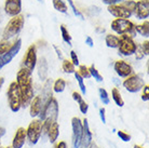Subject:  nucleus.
<instances>
[{
	"label": "nucleus",
	"instance_id": "nucleus-34",
	"mask_svg": "<svg viewBox=\"0 0 149 148\" xmlns=\"http://www.w3.org/2000/svg\"><path fill=\"white\" fill-rule=\"evenodd\" d=\"M68 3H69V6H70L71 10H72V12H74V14L76 15V16H78L80 20H84V16L82 15V13L78 10V8H76V6H74V1L72 0H67Z\"/></svg>",
	"mask_w": 149,
	"mask_h": 148
},
{
	"label": "nucleus",
	"instance_id": "nucleus-25",
	"mask_svg": "<svg viewBox=\"0 0 149 148\" xmlns=\"http://www.w3.org/2000/svg\"><path fill=\"white\" fill-rule=\"evenodd\" d=\"M65 88H66V81H65L64 79H62V78L56 79L55 82H54L52 85L53 91L56 93H62L64 90H65Z\"/></svg>",
	"mask_w": 149,
	"mask_h": 148
},
{
	"label": "nucleus",
	"instance_id": "nucleus-7",
	"mask_svg": "<svg viewBox=\"0 0 149 148\" xmlns=\"http://www.w3.org/2000/svg\"><path fill=\"white\" fill-rule=\"evenodd\" d=\"M41 137V120L34 119L26 129V138L31 145H36Z\"/></svg>",
	"mask_w": 149,
	"mask_h": 148
},
{
	"label": "nucleus",
	"instance_id": "nucleus-6",
	"mask_svg": "<svg viewBox=\"0 0 149 148\" xmlns=\"http://www.w3.org/2000/svg\"><path fill=\"white\" fill-rule=\"evenodd\" d=\"M137 49L136 42L133 40V38L127 35H121L119 37V45L118 50L119 53L123 56H131L133 55Z\"/></svg>",
	"mask_w": 149,
	"mask_h": 148
},
{
	"label": "nucleus",
	"instance_id": "nucleus-21",
	"mask_svg": "<svg viewBox=\"0 0 149 148\" xmlns=\"http://www.w3.org/2000/svg\"><path fill=\"white\" fill-rule=\"evenodd\" d=\"M58 135H60V126H58V123L55 121V122H53L52 124H51L50 130H49V132H48L49 141L51 142V143H55Z\"/></svg>",
	"mask_w": 149,
	"mask_h": 148
},
{
	"label": "nucleus",
	"instance_id": "nucleus-38",
	"mask_svg": "<svg viewBox=\"0 0 149 148\" xmlns=\"http://www.w3.org/2000/svg\"><path fill=\"white\" fill-rule=\"evenodd\" d=\"M141 48L143 50V53H144V55H148L149 54V41L148 39H146V41L143 42V45H141Z\"/></svg>",
	"mask_w": 149,
	"mask_h": 148
},
{
	"label": "nucleus",
	"instance_id": "nucleus-54",
	"mask_svg": "<svg viewBox=\"0 0 149 148\" xmlns=\"http://www.w3.org/2000/svg\"><path fill=\"white\" fill-rule=\"evenodd\" d=\"M40 1H42V0H40Z\"/></svg>",
	"mask_w": 149,
	"mask_h": 148
},
{
	"label": "nucleus",
	"instance_id": "nucleus-35",
	"mask_svg": "<svg viewBox=\"0 0 149 148\" xmlns=\"http://www.w3.org/2000/svg\"><path fill=\"white\" fill-rule=\"evenodd\" d=\"M142 100L144 101V102H148V100H149V85L148 84H146L143 87Z\"/></svg>",
	"mask_w": 149,
	"mask_h": 148
},
{
	"label": "nucleus",
	"instance_id": "nucleus-5",
	"mask_svg": "<svg viewBox=\"0 0 149 148\" xmlns=\"http://www.w3.org/2000/svg\"><path fill=\"white\" fill-rule=\"evenodd\" d=\"M7 96L10 109L13 112H17L22 108V106H21V95H19V87H17L16 81L10 83L9 89L7 91Z\"/></svg>",
	"mask_w": 149,
	"mask_h": 148
},
{
	"label": "nucleus",
	"instance_id": "nucleus-22",
	"mask_svg": "<svg viewBox=\"0 0 149 148\" xmlns=\"http://www.w3.org/2000/svg\"><path fill=\"white\" fill-rule=\"evenodd\" d=\"M135 31L142 35L143 37L148 38L149 36V22L148 20H145V22H143L141 25H135Z\"/></svg>",
	"mask_w": 149,
	"mask_h": 148
},
{
	"label": "nucleus",
	"instance_id": "nucleus-3",
	"mask_svg": "<svg viewBox=\"0 0 149 148\" xmlns=\"http://www.w3.org/2000/svg\"><path fill=\"white\" fill-rule=\"evenodd\" d=\"M111 29L118 35H127L130 37H135L136 31H135V25L131 22L130 20L125 19H116L110 24Z\"/></svg>",
	"mask_w": 149,
	"mask_h": 148
},
{
	"label": "nucleus",
	"instance_id": "nucleus-11",
	"mask_svg": "<svg viewBox=\"0 0 149 148\" xmlns=\"http://www.w3.org/2000/svg\"><path fill=\"white\" fill-rule=\"evenodd\" d=\"M71 126H72V145L74 148H79L83 133V124L80 118L74 117L71 119Z\"/></svg>",
	"mask_w": 149,
	"mask_h": 148
},
{
	"label": "nucleus",
	"instance_id": "nucleus-2",
	"mask_svg": "<svg viewBox=\"0 0 149 148\" xmlns=\"http://www.w3.org/2000/svg\"><path fill=\"white\" fill-rule=\"evenodd\" d=\"M25 24V17L24 15L19 14L16 16H13L7 26L4 27L3 31H2V40H10L11 38L15 37L16 35H19V31L23 29Z\"/></svg>",
	"mask_w": 149,
	"mask_h": 148
},
{
	"label": "nucleus",
	"instance_id": "nucleus-12",
	"mask_svg": "<svg viewBox=\"0 0 149 148\" xmlns=\"http://www.w3.org/2000/svg\"><path fill=\"white\" fill-rule=\"evenodd\" d=\"M108 12L111 15H113L117 19H125L129 20L131 17V15L133 14L132 12L127 9V7H124L123 4H111L108 6Z\"/></svg>",
	"mask_w": 149,
	"mask_h": 148
},
{
	"label": "nucleus",
	"instance_id": "nucleus-49",
	"mask_svg": "<svg viewBox=\"0 0 149 148\" xmlns=\"http://www.w3.org/2000/svg\"><path fill=\"white\" fill-rule=\"evenodd\" d=\"M3 83H4V79L2 77H0V90H1V87L3 85Z\"/></svg>",
	"mask_w": 149,
	"mask_h": 148
},
{
	"label": "nucleus",
	"instance_id": "nucleus-24",
	"mask_svg": "<svg viewBox=\"0 0 149 148\" xmlns=\"http://www.w3.org/2000/svg\"><path fill=\"white\" fill-rule=\"evenodd\" d=\"M111 96H112V100L115 101V103L117 104V106H119V107H123V105H124V101H123L122 96H121L120 91L117 89V88H113V89H112Z\"/></svg>",
	"mask_w": 149,
	"mask_h": 148
},
{
	"label": "nucleus",
	"instance_id": "nucleus-52",
	"mask_svg": "<svg viewBox=\"0 0 149 148\" xmlns=\"http://www.w3.org/2000/svg\"><path fill=\"white\" fill-rule=\"evenodd\" d=\"M0 21H1V15H0Z\"/></svg>",
	"mask_w": 149,
	"mask_h": 148
},
{
	"label": "nucleus",
	"instance_id": "nucleus-39",
	"mask_svg": "<svg viewBox=\"0 0 149 148\" xmlns=\"http://www.w3.org/2000/svg\"><path fill=\"white\" fill-rule=\"evenodd\" d=\"M70 57H71V63L74 64V66H78L79 65V59H78L77 53H76L74 51H71L70 52Z\"/></svg>",
	"mask_w": 149,
	"mask_h": 148
},
{
	"label": "nucleus",
	"instance_id": "nucleus-10",
	"mask_svg": "<svg viewBox=\"0 0 149 148\" xmlns=\"http://www.w3.org/2000/svg\"><path fill=\"white\" fill-rule=\"evenodd\" d=\"M37 48L35 45H31L28 47L26 53L24 55V59H23V63L22 66L24 68H26L28 71H33L34 68L36 67V64H37Z\"/></svg>",
	"mask_w": 149,
	"mask_h": 148
},
{
	"label": "nucleus",
	"instance_id": "nucleus-8",
	"mask_svg": "<svg viewBox=\"0 0 149 148\" xmlns=\"http://www.w3.org/2000/svg\"><path fill=\"white\" fill-rule=\"evenodd\" d=\"M123 87L125 88L127 91L131 93H136L138 91H141L144 87V80L139 75H131L129 77H127V79L123 81Z\"/></svg>",
	"mask_w": 149,
	"mask_h": 148
},
{
	"label": "nucleus",
	"instance_id": "nucleus-47",
	"mask_svg": "<svg viewBox=\"0 0 149 148\" xmlns=\"http://www.w3.org/2000/svg\"><path fill=\"white\" fill-rule=\"evenodd\" d=\"M4 134H6V130L2 126H0V137L2 136V135H4Z\"/></svg>",
	"mask_w": 149,
	"mask_h": 148
},
{
	"label": "nucleus",
	"instance_id": "nucleus-36",
	"mask_svg": "<svg viewBox=\"0 0 149 148\" xmlns=\"http://www.w3.org/2000/svg\"><path fill=\"white\" fill-rule=\"evenodd\" d=\"M117 134H118V136L120 137V140H122L123 142H130L131 141L130 134L125 133V132H123V131H118Z\"/></svg>",
	"mask_w": 149,
	"mask_h": 148
},
{
	"label": "nucleus",
	"instance_id": "nucleus-20",
	"mask_svg": "<svg viewBox=\"0 0 149 148\" xmlns=\"http://www.w3.org/2000/svg\"><path fill=\"white\" fill-rule=\"evenodd\" d=\"M52 84L53 81L52 79H47L43 84V88H42V93H41V98H42V102L43 104L47 103V101L52 97Z\"/></svg>",
	"mask_w": 149,
	"mask_h": 148
},
{
	"label": "nucleus",
	"instance_id": "nucleus-33",
	"mask_svg": "<svg viewBox=\"0 0 149 148\" xmlns=\"http://www.w3.org/2000/svg\"><path fill=\"white\" fill-rule=\"evenodd\" d=\"M98 92H100V97H101V101L103 102V104H105V105L109 104L110 100H109V96H108V93H107V91H106L105 89H103V88H101V89L98 90Z\"/></svg>",
	"mask_w": 149,
	"mask_h": 148
},
{
	"label": "nucleus",
	"instance_id": "nucleus-32",
	"mask_svg": "<svg viewBox=\"0 0 149 148\" xmlns=\"http://www.w3.org/2000/svg\"><path fill=\"white\" fill-rule=\"evenodd\" d=\"M77 73H78L83 79H84V78H86V79L91 78V75H90V71H89V67H86V65H80V66H79V71H77Z\"/></svg>",
	"mask_w": 149,
	"mask_h": 148
},
{
	"label": "nucleus",
	"instance_id": "nucleus-30",
	"mask_svg": "<svg viewBox=\"0 0 149 148\" xmlns=\"http://www.w3.org/2000/svg\"><path fill=\"white\" fill-rule=\"evenodd\" d=\"M12 47V43L10 40H1L0 41V55H3L4 53H7L10 48Z\"/></svg>",
	"mask_w": 149,
	"mask_h": 148
},
{
	"label": "nucleus",
	"instance_id": "nucleus-23",
	"mask_svg": "<svg viewBox=\"0 0 149 148\" xmlns=\"http://www.w3.org/2000/svg\"><path fill=\"white\" fill-rule=\"evenodd\" d=\"M105 42L108 48L116 49L118 48V45H119V37L116 35H112V34H108L105 38Z\"/></svg>",
	"mask_w": 149,
	"mask_h": 148
},
{
	"label": "nucleus",
	"instance_id": "nucleus-48",
	"mask_svg": "<svg viewBox=\"0 0 149 148\" xmlns=\"http://www.w3.org/2000/svg\"><path fill=\"white\" fill-rule=\"evenodd\" d=\"M89 148H101V147H100L97 144H95V143H91V145H90Z\"/></svg>",
	"mask_w": 149,
	"mask_h": 148
},
{
	"label": "nucleus",
	"instance_id": "nucleus-40",
	"mask_svg": "<svg viewBox=\"0 0 149 148\" xmlns=\"http://www.w3.org/2000/svg\"><path fill=\"white\" fill-rule=\"evenodd\" d=\"M135 55H136V59H142L143 57H144V53H143V50H142V48L141 47H138L137 45V49H136V51H135V53H134Z\"/></svg>",
	"mask_w": 149,
	"mask_h": 148
},
{
	"label": "nucleus",
	"instance_id": "nucleus-29",
	"mask_svg": "<svg viewBox=\"0 0 149 148\" xmlns=\"http://www.w3.org/2000/svg\"><path fill=\"white\" fill-rule=\"evenodd\" d=\"M89 71H90V75H91V77H93L96 81L98 82H102L103 80H104V78H103V76H102L100 73H98V71L96 69V67L94 66V65H92V66L89 67Z\"/></svg>",
	"mask_w": 149,
	"mask_h": 148
},
{
	"label": "nucleus",
	"instance_id": "nucleus-1",
	"mask_svg": "<svg viewBox=\"0 0 149 148\" xmlns=\"http://www.w3.org/2000/svg\"><path fill=\"white\" fill-rule=\"evenodd\" d=\"M16 83H17L19 95H21V106L23 108L28 107L31 100L34 98V85H33L31 71L22 67L16 75Z\"/></svg>",
	"mask_w": 149,
	"mask_h": 148
},
{
	"label": "nucleus",
	"instance_id": "nucleus-50",
	"mask_svg": "<svg viewBox=\"0 0 149 148\" xmlns=\"http://www.w3.org/2000/svg\"><path fill=\"white\" fill-rule=\"evenodd\" d=\"M134 148H143L142 146H139V145H134Z\"/></svg>",
	"mask_w": 149,
	"mask_h": 148
},
{
	"label": "nucleus",
	"instance_id": "nucleus-18",
	"mask_svg": "<svg viewBox=\"0 0 149 148\" xmlns=\"http://www.w3.org/2000/svg\"><path fill=\"white\" fill-rule=\"evenodd\" d=\"M43 107V102H42V98L41 96H35L31 102L29 104V111H30V116L35 118V117H38L40 115V111Z\"/></svg>",
	"mask_w": 149,
	"mask_h": 148
},
{
	"label": "nucleus",
	"instance_id": "nucleus-16",
	"mask_svg": "<svg viewBox=\"0 0 149 148\" xmlns=\"http://www.w3.org/2000/svg\"><path fill=\"white\" fill-rule=\"evenodd\" d=\"M82 124H83V133H82L81 143H80L79 148H89L91 143H92V133L90 131L88 119H84Z\"/></svg>",
	"mask_w": 149,
	"mask_h": 148
},
{
	"label": "nucleus",
	"instance_id": "nucleus-45",
	"mask_svg": "<svg viewBox=\"0 0 149 148\" xmlns=\"http://www.w3.org/2000/svg\"><path fill=\"white\" fill-rule=\"evenodd\" d=\"M54 49H55L56 53H57V56H58V59H64L63 53H62V51H61L60 49L57 48V47H55V45H54Z\"/></svg>",
	"mask_w": 149,
	"mask_h": 148
},
{
	"label": "nucleus",
	"instance_id": "nucleus-28",
	"mask_svg": "<svg viewBox=\"0 0 149 148\" xmlns=\"http://www.w3.org/2000/svg\"><path fill=\"white\" fill-rule=\"evenodd\" d=\"M62 68H63V71H65L66 74H74V71H76L74 65L71 63V61H68V59H64L63 61Z\"/></svg>",
	"mask_w": 149,
	"mask_h": 148
},
{
	"label": "nucleus",
	"instance_id": "nucleus-14",
	"mask_svg": "<svg viewBox=\"0 0 149 148\" xmlns=\"http://www.w3.org/2000/svg\"><path fill=\"white\" fill-rule=\"evenodd\" d=\"M22 11V0H6L4 12L10 16H16Z\"/></svg>",
	"mask_w": 149,
	"mask_h": 148
},
{
	"label": "nucleus",
	"instance_id": "nucleus-53",
	"mask_svg": "<svg viewBox=\"0 0 149 148\" xmlns=\"http://www.w3.org/2000/svg\"><path fill=\"white\" fill-rule=\"evenodd\" d=\"M0 138H1V137H0ZM0 145H1V141H0Z\"/></svg>",
	"mask_w": 149,
	"mask_h": 148
},
{
	"label": "nucleus",
	"instance_id": "nucleus-15",
	"mask_svg": "<svg viewBox=\"0 0 149 148\" xmlns=\"http://www.w3.org/2000/svg\"><path fill=\"white\" fill-rule=\"evenodd\" d=\"M113 68H115L116 73L119 77L127 78L133 74V67L131 66L129 63H127L125 61H122V59L117 61L115 63Z\"/></svg>",
	"mask_w": 149,
	"mask_h": 148
},
{
	"label": "nucleus",
	"instance_id": "nucleus-27",
	"mask_svg": "<svg viewBox=\"0 0 149 148\" xmlns=\"http://www.w3.org/2000/svg\"><path fill=\"white\" fill-rule=\"evenodd\" d=\"M60 29H61V34H62L63 40L65 41L66 43H68L69 45H71V36H70V34H69V31H68V29L66 28V26L62 24L60 27Z\"/></svg>",
	"mask_w": 149,
	"mask_h": 148
},
{
	"label": "nucleus",
	"instance_id": "nucleus-46",
	"mask_svg": "<svg viewBox=\"0 0 149 148\" xmlns=\"http://www.w3.org/2000/svg\"><path fill=\"white\" fill-rule=\"evenodd\" d=\"M55 148H67V145H66L65 142H60V143L56 144Z\"/></svg>",
	"mask_w": 149,
	"mask_h": 148
},
{
	"label": "nucleus",
	"instance_id": "nucleus-51",
	"mask_svg": "<svg viewBox=\"0 0 149 148\" xmlns=\"http://www.w3.org/2000/svg\"><path fill=\"white\" fill-rule=\"evenodd\" d=\"M4 148H12V146H7V147H4Z\"/></svg>",
	"mask_w": 149,
	"mask_h": 148
},
{
	"label": "nucleus",
	"instance_id": "nucleus-37",
	"mask_svg": "<svg viewBox=\"0 0 149 148\" xmlns=\"http://www.w3.org/2000/svg\"><path fill=\"white\" fill-rule=\"evenodd\" d=\"M79 109H80V111H81L82 114H84V115L88 112L89 105H88V103H86V101H82V102H80V103H79Z\"/></svg>",
	"mask_w": 149,
	"mask_h": 148
},
{
	"label": "nucleus",
	"instance_id": "nucleus-41",
	"mask_svg": "<svg viewBox=\"0 0 149 148\" xmlns=\"http://www.w3.org/2000/svg\"><path fill=\"white\" fill-rule=\"evenodd\" d=\"M72 98H74L76 102H78V104L80 103V102H82L83 101V98H82V95L80 94L79 92H72Z\"/></svg>",
	"mask_w": 149,
	"mask_h": 148
},
{
	"label": "nucleus",
	"instance_id": "nucleus-55",
	"mask_svg": "<svg viewBox=\"0 0 149 148\" xmlns=\"http://www.w3.org/2000/svg\"><path fill=\"white\" fill-rule=\"evenodd\" d=\"M0 34H1V31H0Z\"/></svg>",
	"mask_w": 149,
	"mask_h": 148
},
{
	"label": "nucleus",
	"instance_id": "nucleus-19",
	"mask_svg": "<svg viewBox=\"0 0 149 148\" xmlns=\"http://www.w3.org/2000/svg\"><path fill=\"white\" fill-rule=\"evenodd\" d=\"M37 71H38V76L41 81H45L47 77H48L49 73V67H48V62L45 57H40L39 61H37Z\"/></svg>",
	"mask_w": 149,
	"mask_h": 148
},
{
	"label": "nucleus",
	"instance_id": "nucleus-43",
	"mask_svg": "<svg viewBox=\"0 0 149 148\" xmlns=\"http://www.w3.org/2000/svg\"><path fill=\"white\" fill-rule=\"evenodd\" d=\"M104 3H107L108 6H111V4H117L120 1H123V0H101Z\"/></svg>",
	"mask_w": 149,
	"mask_h": 148
},
{
	"label": "nucleus",
	"instance_id": "nucleus-4",
	"mask_svg": "<svg viewBox=\"0 0 149 148\" xmlns=\"http://www.w3.org/2000/svg\"><path fill=\"white\" fill-rule=\"evenodd\" d=\"M58 116V103L54 97H50L47 103L43 104V107L40 111L39 120L43 121L45 119H51L52 121H56Z\"/></svg>",
	"mask_w": 149,
	"mask_h": 148
},
{
	"label": "nucleus",
	"instance_id": "nucleus-44",
	"mask_svg": "<svg viewBox=\"0 0 149 148\" xmlns=\"http://www.w3.org/2000/svg\"><path fill=\"white\" fill-rule=\"evenodd\" d=\"M86 45H88L89 47H93L94 45L93 40H92V38L90 37V36H88V37L86 38Z\"/></svg>",
	"mask_w": 149,
	"mask_h": 148
},
{
	"label": "nucleus",
	"instance_id": "nucleus-9",
	"mask_svg": "<svg viewBox=\"0 0 149 148\" xmlns=\"http://www.w3.org/2000/svg\"><path fill=\"white\" fill-rule=\"evenodd\" d=\"M21 48H22V40L21 39H16L12 43V47L10 48V50L7 53H4L3 55H0V69L3 66L8 65L15 56L17 55V53L19 52Z\"/></svg>",
	"mask_w": 149,
	"mask_h": 148
},
{
	"label": "nucleus",
	"instance_id": "nucleus-42",
	"mask_svg": "<svg viewBox=\"0 0 149 148\" xmlns=\"http://www.w3.org/2000/svg\"><path fill=\"white\" fill-rule=\"evenodd\" d=\"M105 112H106V110H105L104 107L100 109V117H101V120L103 121V123H106V117H105Z\"/></svg>",
	"mask_w": 149,
	"mask_h": 148
},
{
	"label": "nucleus",
	"instance_id": "nucleus-17",
	"mask_svg": "<svg viewBox=\"0 0 149 148\" xmlns=\"http://www.w3.org/2000/svg\"><path fill=\"white\" fill-rule=\"evenodd\" d=\"M26 142V129L19 128L14 134L13 141H12V148H22Z\"/></svg>",
	"mask_w": 149,
	"mask_h": 148
},
{
	"label": "nucleus",
	"instance_id": "nucleus-26",
	"mask_svg": "<svg viewBox=\"0 0 149 148\" xmlns=\"http://www.w3.org/2000/svg\"><path fill=\"white\" fill-rule=\"evenodd\" d=\"M53 7L55 9L56 11L61 12V13H67L68 8L66 6V3L62 1V0H53Z\"/></svg>",
	"mask_w": 149,
	"mask_h": 148
},
{
	"label": "nucleus",
	"instance_id": "nucleus-31",
	"mask_svg": "<svg viewBox=\"0 0 149 148\" xmlns=\"http://www.w3.org/2000/svg\"><path fill=\"white\" fill-rule=\"evenodd\" d=\"M74 77L77 79V81H78V84H79V88L81 90L82 94H86V84H84V81H83V78L80 76V75L77 73V71H74Z\"/></svg>",
	"mask_w": 149,
	"mask_h": 148
},
{
	"label": "nucleus",
	"instance_id": "nucleus-13",
	"mask_svg": "<svg viewBox=\"0 0 149 148\" xmlns=\"http://www.w3.org/2000/svg\"><path fill=\"white\" fill-rule=\"evenodd\" d=\"M135 16L139 20H147L149 16V0H139L135 4Z\"/></svg>",
	"mask_w": 149,
	"mask_h": 148
}]
</instances>
